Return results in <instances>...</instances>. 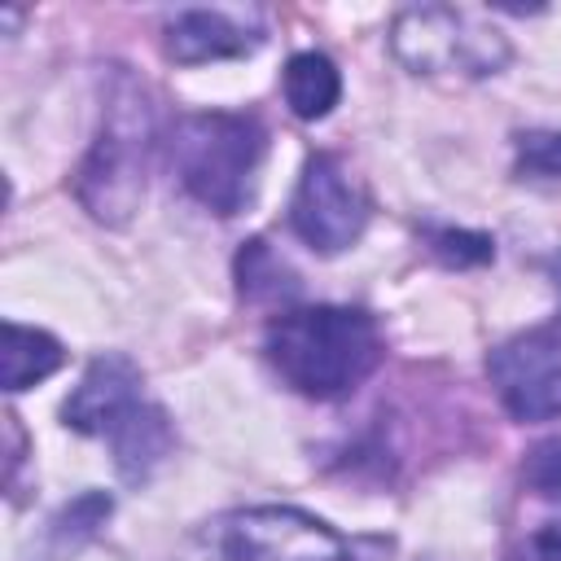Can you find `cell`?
Listing matches in <instances>:
<instances>
[{"instance_id":"cell-1","label":"cell","mask_w":561,"mask_h":561,"mask_svg":"<svg viewBox=\"0 0 561 561\" xmlns=\"http://www.w3.org/2000/svg\"><path fill=\"white\" fill-rule=\"evenodd\" d=\"M272 368L307 399L351 394L381 359V333L359 307H298L267 329Z\"/></svg>"},{"instance_id":"cell-2","label":"cell","mask_w":561,"mask_h":561,"mask_svg":"<svg viewBox=\"0 0 561 561\" xmlns=\"http://www.w3.org/2000/svg\"><path fill=\"white\" fill-rule=\"evenodd\" d=\"M105 114L96 127V140L75 175V193L83 210L101 224H127L131 210L145 197V171L153 149V110L145 101V88L131 75H114V88L105 96Z\"/></svg>"},{"instance_id":"cell-3","label":"cell","mask_w":561,"mask_h":561,"mask_svg":"<svg viewBox=\"0 0 561 561\" xmlns=\"http://www.w3.org/2000/svg\"><path fill=\"white\" fill-rule=\"evenodd\" d=\"M171 167L188 197L215 215H237L254 197V175L263 162V127L250 114H184L171 127Z\"/></svg>"},{"instance_id":"cell-4","label":"cell","mask_w":561,"mask_h":561,"mask_svg":"<svg viewBox=\"0 0 561 561\" xmlns=\"http://www.w3.org/2000/svg\"><path fill=\"white\" fill-rule=\"evenodd\" d=\"M180 561H351V552L320 517L263 504L206 522Z\"/></svg>"},{"instance_id":"cell-5","label":"cell","mask_w":561,"mask_h":561,"mask_svg":"<svg viewBox=\"0 0 561 561\" xmlns=\"http://www.w3.org/2000/svg\"><path fill=\"white\" fill-rule=\"evenodd\" d=\"M394 53L416 75H495L508 61V44L495 26L473 22L460 9H408L394 22Z\"/></svg>"},{"instance_id":"cell-6","label":"cell","mask_w":561,"mask_h":561,"mask_svg":"<svg viewBox=\"0 0 561 561\" xmlns=\"http://www.w3.org/2000/svg\"><path fill=\"white\" fill-rule=\"evenodd\" d=\"M289 224L316 254H342L346 245L359 241L368 224V197L342 158L333 153L307 158L289 202Z\"/></svg>"},{"instance_id":"cell-7","label":"cell","mask_w":561,"mask_h":561,"mask_svg":"<svg viewBox=\"0 0 561 561\" xmlns=\"http://www.w3.org/2000/svg\"><path fill=\"white\" fill-rule=\"evenodd\" d=\"M491 386L500 403L517 421H552L561 416V346H552L543 333L508 337L486 359Z\"/></svg>"},{"instance_id":"cell-8","label":"cell","mask_w":561,"mask_h":561,"mask_svg":"<svg viewBox=\"0 0 561 561\" xmlns=\"http://www.w3.org/2000/svg\"><path fill=\"white\" fill-rule=\"evenodd\" d=\"M140 399V368L127 355H96L88 364V373L79 377L75 394L66 399L61 416L70 430L79 434H101L110 438L114 425L136 408Z\"/></svg>"},{"instance_id":"cell-9","label":"cell","mask_w":561,"mask_h":561,"mask_svg":"<svg viewBox=\"0 0 561 561\" xmlns=\"http://www.w3.org/2000/svg\"><path fill=\"white\" fill-rule=\"evenodd\" d=\"M259 39H263L259 26H250L228 9H184L167 22V57H175L180 66L241 57L259 48Z\"/></svg>"},{"instance_id":"cell-10","label":"cell","mask_w":561,"mask_h":561,"mask_svg":"<svg viewBox=\"0 0 561 561\" xmlns=\"http://www.w3.org/2000/svg\"><path fill=\"white\" fill-rule=\"evenodd\" d=\"M110 447H114V465L127 482H140L149 478L162 456L171 451V421L158 403H136L110 434Z\"/></svg>"},{"instance_id":"cell-11","label":"cell","mask_w":561,"mask_h":561,"mask_svg":"<svg viewBox=\"0 0 561 561\" xmlns=\"http://www.w3.org/2000/svg\"><path fill=\"white\" fill-rule=\"evenodd\" d=\"M342 96V75L324 53H294L285 66V101L298 118H324Z\"/></svg>"},{"instance_id":"cell-12","label":"cell","mask_w":561,"mask_h":561,"mask_svg":"<svg viewBox=\"0 0 561 561\" xmlns=\"http://www.w3.org/2000/svg\"><path fill=\"white\" fill-rule=\"evenodd\" d=\"M4 390H26L35 381H44L48 373L61 368V342L44 329H26V324H4Z\"/></svg>"},{"instance_id":"cell-13","label":"cell","mask_w":561,"mask_h":561,"mask_svg":"<svg viewBox=\"0 0 561 561\" xmlns=\"http://www.w3.org/2000/svg\"><path fill=\"white\" fill-rule=\"evenodd\" d=\"M285 276V267L272 259V250L263 241H250L237 259V280H241V298H276V294H289L285 285H276Z\"/></svg>"},{"instance_id":"cell-14","label":"cell","mask_w":561,"mask_h":561,"mask_svg":"<svg viewBox=\"0 0 561 561\" xmlns=\"http://www.w3.org/2000/svg\"><path fill=\"white\" fill-rule=\"evenodd\" d=\"M517 171L530 180H561V131H522L517 136Z\"/></svg>"},{"instance_id":"cell-15","label":"cell","mask_w":561,"mask_h":561,"mask_svg":"<svg viewBox=\"0 0 561 561\" xmlns=\"http://www.w3.org/2000/svg\"><path fill=\"white\" fill-rule=\"evenodd\" d=\"M434 254L447 267H478L495 254V241L486 232H460V228H443L434 232Z\"/></svg>"},{"instance_id":"cell-16","label":"cell","mask_w":561,"mask_h":561,"mask_svg":"<svg viewBox=\"0 0 561 561\" xmlns=\"http://www.w3.org/2000/svg\"><path fill=\"white\" fill-rule=\"evenodd\" d=\"M526 486L552 504H561V434L557 438H543L530 456H526Z\"/></svg>"},{"instance_id":"cell-17","label":"cell","mask_w":561,"mask_h":561,"mask_svg":"<svg viewBox=\"0 0 561 561\" xmlns=\"http://www.w3.org/2000/svg\"><path fill=\"white\" fill-rule=\"evenodd\" d=\"M535 548H539V557H543V561H561V522L543 526V530L535 535Z\"/></svg>"}]
</instances>
